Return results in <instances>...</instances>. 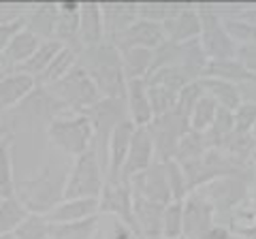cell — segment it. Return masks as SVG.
<instances>
[{"instance_id":"21","label":"cell","mask_w":256,"mask_h":239,"mask_svg":"<svg viewBox=\"0 0 256 239\" xmlns=\"http://www.w3.org/2000/svg\"><path fill=\"white\" fill-rule=\"evenodd\" d=\"M38 84L34 77L22 73V70H11L0 82V114L2 111H13L20 102L26 100V96Z\"/></svg>"},{"instance_id":"57","label":"cell","mask_w":256,"mask_h":239,"mask_svg":"<svg viewBox=\"0 0 256 239\" xmlns=\"http://www.w3.org/2000/svg\"><path fill=\"white\" fill-rule=\"evenodd\" d=\"M180 239H186V237H180Z\"/></svg>"},{"instance_id":"52","label":"cell","mask_w":256,"mask_h":239,"mask_svg":"<svg viewBox=\"0 0 256 239\" xmlns=\"http://www.w3.org/2000/svg\"><path fill=\"white\" fill-rule=\"evenodd\" d=\"M11 70H13V68H9V64H6V62L2 60V56H0V82H2V79L11 73Z\"/></svg>"},{"instance_id":"20","label":"cell","mask_w":256,"mask_h":239,"mask_svg":"<svg viewBox=\"0 0 256 239\" xmlns=\"http://www.w3.org/2000/svg\"><path fill=\"white\" fill-rule=\"evenodd\" d=\"M166 205H158L132 194V214L141 239H162V212Z\"/></svg>"},{"instance_id":"10","label":"cell","mask_w":256,"mask_h":239,"mask_svg":"<svg viewBox=\"0 0 256 239\" xmlns=\"http://www.w3.org/2000/svg\"><path fill=\"white\" fill-rule=\"evenodd\" d=\"M98 214L100 216L118 218L120 222H124L126 226H130L139 235L134 214H132V188L128 180L124 178L105 180V186H102L98 196Z\"/></svg>"},{"instance_id":"44","label":"cell","mask_w":256,"mask_h":239,"mask_svg":"<svg viewBox=\"0 0 256 239\" xmlns=\"http://www.w3.org/2000/svg\"><path fill=\"white\" fill-rule=\"evenodd\" d=\"M224 28H226L228 36L235 41V45H248V43H256V26L250 22L237 20V18H222Z\"/></svg>"},{"instance_id":"39","label":"cell","mask_w":256,"mask_h":239,"mask_svg":"<svg viewBox=\"0 0 256 239\" xmlns=\"http://www.w3.org/2000/svg\"><path fill=\"white\" fill-rule=\"evenodd\" d=\"M13 233L18 239H50L52 224L43 214H28Z\"/></svg>"},{"instance_id":"6","label":"cell","mask_w":256,"mask_h":239,"mask_svg":"<svg viewBox=\"0 0 256 239\" xmlns=\"http://www.w3.org/2000/svg\"><path fill=\"white\" fill-rule=\"evenodd\" d=\"M105 186V171L94 150H88L75 158L66 175L64 198H98Z\"/></svg>"},{"instance_id":"9","label":"cell","mask_w":256,"mask_h":239,"mask_svg":"<svg viewBox=\"0 0 256 239\" xmlns=\"http://www.w3.org/2000/svg\"><path fill=\"white\" fill-rule=\"evenodd\" d=\"M198 15H201V36L198 41L203 45V52L207 60L218 58H235L237 45L228 36L224 28L222 15L218 13V6L214 4H198Z\"/></svg>"},{"instance_id":"50","label":"cell","mask_w":256,"mask_h":239,"mask_svg":"<svg viewBox=\"0 0 256 239\" xmlns=\"http://www.w3.org/2000/svg\"><path fill=\"white\" fill-rule=\"evenodd\" d=\"M239 94H242V100L256 102V77L239 86Z\"/></svg>"},{"instance_id":"58","label":"cell","mask_w":256,"mask_h":239,"mask_svg":"<svg viewBox=\"0 0 256 239\" xmlns=\"http://www.w3.org/2000/svg\"><path fill=\"white\" fill-rule=\"evenodd\" d=\"M0 201H2V198H0Z\"/></svg>"},{"instance_id":"16","label":"cell","mask_w":256,"mask_h":239,"mask_svg":"<svg viewBox=\"0 0 256 239\" xmlns=\"http://www.w3.org/2000/svg\"><path fill=\"white\" fill-rule=\"evenodd\" d=\"M134 126L130 120H124L116 126V130L111 132L109 137V146H107V178L114 180L120 178L122 173V166L126 162V156H128V148H130V141H132V134H134ZM105 178V180H107Z\"/></svg>"},{"instance_id":"48","label":"cell","mask_w":256,"mask_h":239,"mask_svg":"<svg viewBox=\"0 0 256 239\" xmlns=\"http://www.w3.org/2000/svg\"><path fill=\"white\" fill-rule=\"evenodd\" d=\"M102 239H141L130 226H126L124 222H120L118 218H111V224L107 226V233Z\"/></svg>"},{"instance_id":"17","label":"cell","mask_w":256,"mask_h":239,"mask_svg":"<svg viewBox=\"0 0 256 239\" xmlns=\"http://www.w3.org/2000/svg\"><path fill=\"white\" fill-rule=\"evenodd\" d=\"M164 41L162 24L150 22V20H137L122 36H118L114 43L118 50H130V47H143V50H156Z\"/></svg>"},{"instance_id":"3","label":"cell","mask_w":256,"mask_h":239,"mask_svg":"<svg viewBox=\"0 0 256 239\" xmlns=\"http://www.w3.org/2000/svg\"><path fill=\"white\" fill-rule=\"evenodd\" d=\"M250 186H252L250 180L230 175V178L214 180L203 188L194 190V192H198L214 207L216 224H224L233 230L237 214L248 205V198H250Z\"/></svg>"},{"instance_id":"28","label":"cell","mask_w":256,"mask_h":239,"mask_svg":"<svg viewBox=\"0 0 256 239\" xmlns=\"http://www.w3.org/2000/svg\"><path fill=\"white\" fill-rule=\"evenodd\" d=\"M122 56V70L126 82L130 79H146L152 68L154 50H143V47H130V50H120Z\"/></svg>"},{"instance_id":"46","label":"cell","mask_w":256,"mask_h":239,"mask_svg":"<svg viewBox=\"0 0 256 239\" xmlns=\"http://www.w3.org/2000/svg\"><path fill=\"white\" fill-rule=\"evenodd\" d=\"M233 120H235V130L252 132V128L256 126V102L244 100L242 105L233 111Z\"/></svg>"},{"instance_id":"40","label":"cell","mask_w":256,"mask_h":239,"mask_svg":"<svg viewBox=\"0 0 256 239\" xmlns=\"http://www.w3.org/2000/svg\"><path fill=\"white\" fill-rule=\"evenodd\" d=\"M178 90H171V88L164 86H148V96H150V107L154 118L164 116L178 107Z\"/></svg>"},{"instance_id":"35","label":"cell","mask_w":256,"mask_h":239,"mask_svg":"<svg viewBox=\"0 0 256 239\" xmlns=\"http://www.w3.org/2000/svg\"><path fill=\"white\" fill-rule=\"evenodd\" d=\"M207 150H210V148H207L205 134L203 132H196V130H188L180 139L178 152H175V160H178L180 164L194 162V160H198V158L205 156Z\"/></svg>"},{"instance_id":"33","label":"cell","mask_w":256,"mask_h":239,"mask_svg":"<svg viewBox=\"0 0 256 239\" xmlns=\"http://www.w3.org/2000/svg\"><path fill=\"white\" fill-rule=\"evenodd\" d=\"M222 152H226L228 156L237 158L242 162H250L252 164V156L256 152V139L252 137V132H239V130H233L230 134L222 139L220 148Z\"/></svg>"},{"instance_id":"54","label":"cell","mask_w":256,"mask_h":239,"mask_svg":"<svg viewBox=\"0 0 256 239\" xmlns=\"http://www.w3.org/2000/svg\"><path fill=\"white\" fill-rule=\"evenodd\" d=\"M4 134H6V130H4V126H2V128H0V141L4 139Z\"/></svg>"},{"instance_id":"38","label":"cell","mask_w":256,"mask_h":239,"mask_svg":"<svg viewBox=\"0 0 256 239\" xmlns=\"http://www.w3.org/2000/svg\"><path fill=\"white\" fill-rule=\"evenodd\" d=\"M216 111H218V102H216L212 96L203 94L198 102L192 107L190 116H188V122H190V130H196V132H205L207 128L212 126L214 118H216Z\"/></svg>"},{"instance_id":"41","label":"cell","mask_w":256,"mask_h":239,"mask_svg":"<svg viewBox=\"0 0 256 239\" xmlns=\"http://www.w3.org/2000/svg\"><path fill=\"white\" fill-rule=\"evenodd\" d=\"M184 237V201H171L162 212V239Z\"/></svg>"},{"instance_id":"7","label":"cell","mask_w":256,"mask_h":239,"mask_svg":"<svg viewBox=\"0 0 256 239\" xmlns=\"http://www.w3.org/2000/svg\"><path fill=\"white\" fill-rule=\"evenodd\" d=\"M86 116L90 118L92 128H94L92 150L96 152V156H98L100 166H102L105 178H107V146H109V137H111V132L116 130V126L128 118L126 102H124V98H100Z\"/></svg>"},{"instance_id":"26","label":"cell","mask_w":256,"mask_h":239,"mask_svg":"<svg viewBox=\"0 0 256 239\" xmlns=\"http://www.w3.org/2000/svg\"><path fill=\"white\" fill-rule=\"evenodd\" d=\"M41 43L43 41H38L32 32H28L26 28H22L20 32L9 41V45L4 47V52L0 56H2V60L9 64V68L15 70V68H20L26 60H30V56L38 50Z\"/></svg>"},{"instance_id":"36","label":"cell","mask_w":256,"mask_h":239,"mask_svg":"<svg viewBox=\"0 0 256 239\" xmlns=\"http://www.w3.org/2000/svg\"><path fill=\"white\" fill-rule=\"evenodd\" d=\"M28 214L30 212L24 207V203L20 201L18 196L2 198V201H0V235L2 233H13V230L24 222V218H26Z\"/></svg>"},{"instance_id":"5","label":"cell","mask_w":256,"mask_h":239,"mask_svg":"<svg viewBox=\"0 0 256 239\" xmlns=\"http://www.w3.org/2000/svg\"><path fill=\"white\" fill-rule=\"evenodd\" d=\"M47 139L62 154L77 158L88 150H92L94 128L86 114L58 116L47 126Z\"/></svg>"},{"instance_id":"14","label":"cell","mask_w":256,"mask_h":239,"mask_svg":"<svg viewBox=\"0 0 256 239\" xmlns=\"http://www.w3.org/2000/svg\"><path fill=\"white\" fill-rule=\"evenodd\" d=\"M154 160H156V152H154V143H152V137H150V132H148V126H143V128H134L130 148H128V156H126V162L122 166V173H120V178L130 180L132 175L146 171Z\"/></svg>"},{"instance_id":"32","label":"cell","mask_w":256,"mask_h":239,"mask_svg":"<svg viewBox=\"0 0 256 239\" xmlns=\"http://www.w3.org/2000/svg\"><path fill=\"white\" fill-rule=\"evenodd\" d=\"M198 79L194 73H190L188 68L184 66H162V68H156L146 77L148 86H164V88H171V90H182L184 86H188L190 82Z\"/></svg>"},{"instance_id":"11","label":"cell","mask_w":256,"mask_h":239,"mask_svg":"<svg viewBox=\"0 0 256 239\" xmlns=\"http://www.w3.org/2000/svg\"><path fill=\"white\" fill-rule=\"evenodd\" d=\"M128 182H130L132 194L139 198H146V201L158 203V205H169L173 201L169 184H166V178H164L162 162L160 160H154L146 171L132 175Z\"/></svg>"},{"instance_id":"45","label":"cell","mask_w":256,"mask_h":239,"mask_svg":"<svg viewBox=\"0 0 256 239\" xmlns=\"http://www.w3.org/2000/svg\"><path fill=\"white\" fill-rule=\"evenodd\" d=\"M205 94V90H203V86H201V77L198 79H194V82H190L188 86H184L182 90H180V94H178V111H182L184 116H190V111H192V107L198 102V98H201Z\"/></svg>"},{"instance_id":"19","label":"cell","mask_w":256,"mask_h":239,"mask_svg":"<svg viewBox=\"0 0 256 239\" xmlns=\"http://www.w3.org/2000/svg\"><path fill=\"white\" fill-rule=\"evenodd\" d=\"M82 50L100 45L105 41V24H102L100 2H79V36Z\"/></svg>"},{"instance_id":"8","label":"cell","mask_w":256,"mask_h":239,"mask_svg":"<svg viewBox=\"0 0 256 239\" xmlns=\"http://www.w3.org/2000/svg\"><path fill=\"white\" fill-rule=\"evenodd\" d=\"M190 130V122L188 116H184L182 111L173 109L164 116L154 118L148 124V132L152 137V143H154V152H156V160L164 162L175 158V152H178L180 139Z\"/></svg>"},{"instance_id":"34","label":"cell","mask_w":256,"mask_h":239,"mask_svg":"<svg viewBox=\"0 0 256 239\" xmlns=\"http://www.w3.org/2000/svg\"><path fill=\"white\" fill-rule=\"evenodd\" d=\"M15 196V173H13V143L4 134L0 141V198Z\"/></svg>"},{"instance_id":"27","label":"cell","mask_w":256,"mask_h":239,"mask_svg":"<svg viewBox=\"0 0 256 239\" xmlns=\"http://www.w3.org/2000/svg\"><path fill=\"white\" fill-rule=\"evenodd\" d=\"M201 86L207 96H212L218 107L235 111L239 105H242V94H239V86L222 82V79H212V77H201Z\"/></svg>"},{"instance_id":"30","label":"cell","mask_w":256,"mask_h":239,"mask_svg":"<svg viewBox=\"0 0 256 239\" xmlns=\"http://www.w3.org/2000/svg\"><path fill=\"white\" fill-rule=\"evenodd\" d=\"M100 216H92L79 222H66V224H52L50 239H96L98 235Z\"/></svg>"},{"instance_id":"56","label":"cell","mask_w":256,"mask_h":239,"mask_svg":"<svg viewBox=\"0 0 256 239\" xmlns=\"http://www.w3.org/2000/svg\"><path fill=\"white\" fill-rule=\"evenodd\" d=\"M252 137L256 139V126H254V128H252Z\"/></svg>"},{"instance_id":"51","label":"cell","mask_w":256,"mask_h":239,"mask_svg":"<svg viewBox=\"0 0 256 239\" xmlns=\"http://www.w3.org/2000/svg\"><path fill=\"white\" fill-rule=\"evenodd\" d=\"M233 233H235L237 237H242V239H256V222L233 226Z\"/></svg>"},{"instance_id":"15","label":"cell","mask_w":256,"mask_h":239,"mask_svg":"<svg viewBox=\"0 0 256 239\" xmlns=\"http://www.w3.org/2000/svg\"><path fill=\"white\" fill-rule=\"evenodd\" d=\"M102 24H105V41L116 43L134 22L139 20L137 2H102Z\"/></svg>"},{"instance_id":"29","label":"cell","mask_w":256,"mask_h":239,"mask_svg":"<svg viewBox=\"0 0 256 239\" xmlns=\"http://www.w3.org/2000/svg\"><path fill=\"white\" fill-rule=\"evenodd\" d=\"M79 52L77 47H70V45H62V50L54 56V60L50 62V66L45 68V73L38 77V86H52L56 84L60 77H64L70 68L77 66V58H79Z\"/></svg>"},{"instance_id":"4","label":"cell","mask_w":256,"mask_h":239,"mask_svg":"<svg viewBox=\"0 0 256 239\" xmlns=\"http://www.w3.org/2000/svg\"><path fill=\"white\" fill-rule=\"evenodd\" d=\"M45 88L58 98V102L64 107L66 114H88L102 98L98 88L92 82V77L82 66L70 68L56 84Z\"/></svg>"},{"instance_id":"12","label":"cell","mask_w":256,"mask_h":239,"mask_svg":"<svg viewBox=\"0 0 256 239\" xmlns=\"http://www.w3.org/2000/svg\"><path fill=\"white\" fill-rule=\"evenodd\" d=\"M216 224L214 207L198 192H190L184 201V237L205 239Z\"/></svg>"},{"instance_id":"18","label":"cell","mask_w":256,"mask_h":239,"mask_svg":"<svg viewBox=\"0 0 256 239\" xmlns=\"http://www.w3.org/2000/svg\"><path fill=\"white\" fill-rule=\"evenodd\" d=\"M124 102H126L128 120H130L137 128H143V126H148L152 120H154V114H152V107H150L146 79H130V82H126Z\"/></svg>"},{"instance_id":"37","label":"cell","mask_w":256,"mask_h":239,"mask_svg":"<svg viewBox=\"0 0 256 239\" xmlns=\"http://www.w3.org/2000/svg\"><path fill=\"white\" fill-rule=\"evenodd\" d=\"M235 130V120H233V111L228 109H222L218 107V111H216V118L212 126L207 128L203 134H205V141H207V148L214 150V148H220L222 139L226 137V134H230Z\"/></svg>"},{"instance_id":"55","label":"cell","mask_w":256,"mask_h":239,"mask_svg":"<svg viewBox=\"0 0 256 239\" xmlns=\"http://www.w3.org/2000/svg\"><path fill=\"white\" fill-rule=\"evenodd\" d=\"M252 164L256 166V152H254V156H252Z\"/></svg>"},{"instance_id":"1","label":"cell","mask_w":256,"mask_h":239,"mask_svg":"<svg viewBox=\"0 0 256 239\" xmlns=\"http://www.w3.org/2000/svg\"><path fill=\"white\" fill-rule=\"evenodd\" d=\"M77 66H82L92 77L102 98H124L126 77L122 70V56L114 43L102 41L100 45L82 50Z\"/></svg>"},{"instance_id":"49","label":"cell","mask_w":256,"mask_h":239,"mask_svg":"<svg viewBox=\"0 0 256 239\" xmlns=\"http://www.w3.org/2000/svg\"><path fill=\"white\" fill-rule=\"evenodd\" d=\"M235 58L250 70L252 75H256V43H248V45H239Z\"/></svg>"},{"instance_id":"13","label":"cell","mask_w":256,"mask_h":239,"mask_svg":"<svg viewBox=\"0 0 256 239\" xmlns=\"http://www.w3.org/2000/svg\"><path fill=\"white\" fill-rule=\"evenodd\" d=\"M162 32L166 41L173 43H188L201 36V15L198 4L184 2V6L173 13L169 20L162 22Z\"/></svg>"},{"instance_id":"47","label":"cell","mask_w":256,"mask_h":239,"mask_svg":"<svg viewBox=\"0 0 256 239\" xmlns=\"http://www.w3.org/2000/svg\"><path fill=\"white\" fill-rule=\"evenodd\" d=\"M250 222H256V178H254L252 186H250V198H248V205L237 214V220H235L233 226L250 224Z\"/></svg>"},{"instance_id":"2","label":"cell","mask_w":256,"mask_h":239,"mask_svg":"<svg viewBox=\"0 0 256 239\" xmlns=\"http://www.w3.org/2000/svg\"><path fill=\"white\" fill-rule=\"evenodd\" d=\"M68 171L47 162L41 171L32 178L15 180V196L24 203L30 214H43L47 216L56 205L64 198Z\"/></svg>"},{"instance_id":"43","label":"cell","mask_w":256,"mask_h":239,"mask_svg":"<svg viewBox=\"0 0 256 239\" xmlns=\"http://www.w3.org/2000/svg\"><path fill=\"white\" fill-rule=\"evenodd\" d=\"M184 6V2H137V11L141 20H150L156 24H162L178 13Z\"/></svg>"},{"instance_id":"23","label":"cell","mask_w":256,"mask_h":239,"mask_svg":"<svg viewBox=\"0 0 256 239\" xmlns=\"http://www.w3.org/2000/svg\"><path fill=\"white\" fill-rule=\"evenodd\" d=\"M56 26H58V2H38L30 6L26 15V30L38 41L56 38Z\"/></svg>"},{"instance_id":"24","label":"cell","mask_w":256,"mask_h":239,"mask_svg":"<svg viewBox=\"0 0 256 239\" xmlns=\"http://www.w3.org/2000/svg\"><path fill=\"white\" fill-rule=\"evenodd\" d=\"M77 36H79V2H73V0L58 2V26H56V41H60L62 45H70V47L82 50Z\"/></svg>"},{"instance_id":"22","label":"cell","mask_w":256,"mask_h":239,"mask_svg":"<svg viewBox=\"0 0 256 239\" xmlns=\"http://www.w3.org/2000/svg\"><path fill=\"white\" fill-rule=\"evenodd\" d=\"M98 214V198H62V201L47 214L50 224H66V222H79Z\"/></svg>"},{"instance_id":"25","label":"cell","mask_w":256,"mask_h":239,"mask_svg":"<svg viewBox=\"0 0 256 239\" xmlns=\"http://www.w3.org/2000/svg\"><path fill=\"white\" fill-rule=\"evenodd\" d=\"M201 77H212V79H222V82L242 86L250 82L256 75H252L237 58H218V60H207Z\"/></svg>"},{"instance_id":"53","label":"cell","mask_w":256,"mask_h":239,"mask_svg":"<svg viewBox=\"0 0 256 239\" xmlns=\"http://www.w3.org/2000/svg\"><path fill=\"white\" fill-rule=\"evenodd\" d=\"M0 239H18V237H15V233H2Z\"/></svg>"},{"instance_id":"42","label":"cell","mask_w":256,"mask_h":239,"mask_svg":"<svg viewBox=\"0 0 256 239\" xmlns=\"http://www.w3.org/2000/svg\"><path fill=\"white\" fill-rule=\"evenodd\" d=\"M162 169H164V178H166V184H169L173 201H186V196L190 194V190H188L186 175H184L182 164L175 160V158H171V160L162 162Z\"/></svg>"},{"instance_id":"59","label":"cell","mask_w":256,"mask_h":239,"mask_svg":"<svg viewBox=\"0 0 256 239\" xmlns=\"http://www.w3.org/2000/svg\"><path fill=\"white\" fill-rule=\"evenodd\" d=\"M0 128H2V126H0Z\"/></svg>"},{"instance_id":"31","label":"cell","mask_w":256,"mask_h":239,"mask_svg":"<svg viewBox=\"0 0 256 239\" xmlns=\"http://www.w3.org/2000/svg\"><path fill=\"white\" fill-rule=\"evenodd\" d=\"M60 50H62V43L56 41V38H52V41H43L41 45H38V50L30 56V60H26L20 68H15V70H22V73L34 77L38 82V77L45 73V68L50 66V62L54 60V56L58 54Z\"/></svg>"}]
</instances>
